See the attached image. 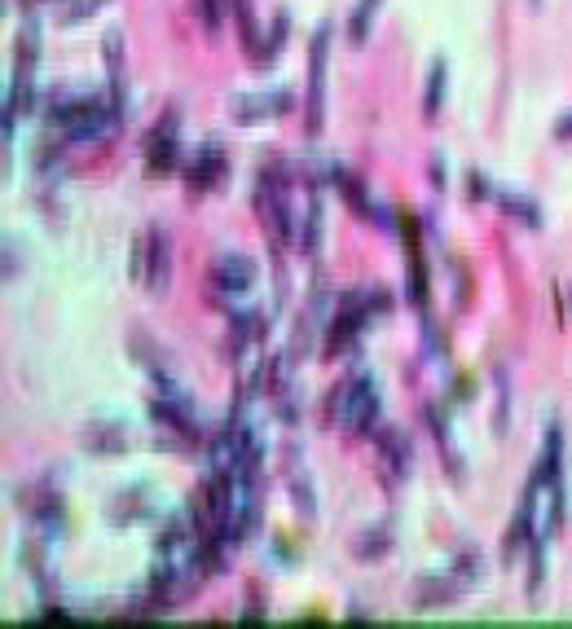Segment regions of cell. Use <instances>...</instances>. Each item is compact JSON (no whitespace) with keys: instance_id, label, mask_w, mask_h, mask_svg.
Here are the masks:
<instances>
[{"instance_id":"cell-24","label":"cell","mask_w":572,"mask_h":629,"mask_svg":"<svg viewBox=\"0 0 572 629\" xmlns=\"http://www.w3.org/2000/svg\"><path fill=\"white\" fill-rule=\"evenodd\" d=\"M392 524H379V528H366L361 533V542H357V559H379V555H388L392 550Z\"/></svg>"},{"instance_id":"cell-5","label":"cell","mask_w":572,"mask_h":629,"mask_svg":"<svg viewBox=\"0 0 572 629\" xmlns=\"http://www.w3.org/2000/svg\"><path fill=\"white\" fill-rule=\"evenodd\" d=\"M330 36L335 27L317 22L313 40H308V88H304V132L317 137L326 124V62H330Z\"/></svg>"},{"instance_id":"cell-18","label":"cell","mask_w":572,"mask_h":629,"mask_svg":"<svg viewBox=\"0 0 572 629\" xmlns=\"http://www.w3.org/2000/svg\"><path fill=\"white\" fill-rule=\"evenodd\" d=\"M493 203H498L511 220H520L524 229H542V207H537V198H528L520 190H493Z\"/></svg>"},{"instance_id":"cell-26","label":"cell","mask_w":572,"mask_h":629,"mask_svg":"<svg viewBox=\"0 0 572 629\" xmlns=\"http://www.w3.org/2000/svg\"><path fill=\"white\" fill-rule=\"evenodd\" d=\"M467 198H471V203H484V198H493V185H489V176H484V172H476V168L467 172Z\"/></svg>"},{"instance_id":"cell-7","label":"cell","mask_w":572,"mask_h":629,"mask_svg":"<svg viewBox=\"0 0 572 629\" xmlns=\"http://www.w3.org/2000/svg\"><path fill=\"white\" fill-rule=\"evenodd\" d=\"M295 93L291 88H260V93H234L229 97V119L234 124H264V119L291 115Z\"/></svg>"},{"instance_id":"cell-13","label":"cell","mask_w":572,"mask_h":629,"mask_svg":"<svg viewBox=\"0 0 572 629\" xmlns=\"http://www.w3.org/2000/svg\"><path fill=\"white\" fill-rule=\"evenodd\" d=\"M401 238H405V256H410V282H405V295H410V304L423 313V322H427V264H423V247H418L414 220H405L401 225Z\"/></svg>"},{"instance_id":"cell-19","label":"cell","mask_w":572,"mask_h":629,"mask_svg":"<svg viewBox=\"0 0 572 629\" xmlns=\"http://www.w3.org/2000/svg\"><path fill=\"white\" fill-rule=\"evenodd\" d=\"M80 445L88 454H124L128 436H124V427H115V423H93V427H84Z\"/></svg>"},{"instance_id":"cell-4","label":"cell","mask_w":572,"mask_h":629,"mask_svg":"<svg viewBox=\"0 0 572 629\" xmlns=\"http://www.w3.org/2000/svg\"><path fill=\"white\" fill-rule=\"evenodd\" d=\"M256 260L242 256V251H220V256L212 260V278H207V286H212V300L220 308H229V313H238V308H247V295L256 291Z\"/></svg>"},{"instance_id":"cell-15","label":"cell","mask_w":572,"mask_h":629,"mask_svg":"<svg viewBox=\"0 0 572 629\" xmlns=\"http://www.w3.org/2000/svg\"><path fill=\"white\" fill-rule=\"evenodd\" d=\"M264 335H269V317L264 313H256V308H238V313H229V352H234V357L251 352Z\"/></svg>"},{"instance_id":"cell-17","label":"cell","mask_w":572,"mask_h":629,"mask_svg":"<svg viewBox=\"0 0 572 629\" xmlns=\"http://www.w3.org/2000/svg\"><path fill=\"white\" fill-rule=\"evenodd\" d=\"M322 229H326V207H322V194H308L304 203V220H300V251L308 260L322 256Z\"/></svg>"},{"instance_id":"cell-20","label":"cell","mask_w":572,"mask_h":629,"mask_svg":"<svg viewBox=\"0 0 572 629\" xmlns=\"http://www.w3.org/2000/svg\"><path fill=\"white\" fill-rule=\"evenodd\" d=\"M445 88H449V62L432 58V66H427V88H423V115L427 119L440 115V106H445Z\"/></svg>"},{"instance_id":"cell-27","label":"cell","mask_w":572,"mask_h":629,"mask_svg":"<svg viewBox=\"0 0 572 629\" xmlns=\"http://www.w3.org/2000/svg\"><path fill=\"white\" fill-rule=\"evenodd\" d=\"M550 137H555V141H572V110H564V115L555 119V128H550Z\"/></svg>"},{"instance_id":"cell-29","label":"cell","mask_w":572,"mask_h":629,"mask_svg":"<svg viewBox=\"0 0 572 629\" xmlns=\"http://www.w3.org/2000/svg\"><path fill=\"white\" fill-rule=\"evenodd\" d=\"M568 300H572V295H568Z\"/></svg>"},{"instance_id":"cell-8","label":"cell","mask_w":572,"mask_h":629,"mask_svg":"<svg viewBox=\"0 0 572 629\" xmlns=\"http://www.w3.org/2000/svg\"><path fill=\"white\" fill-rule=\"evenodd\" d=\"M537 502H542V484L528 476L524 493H520V506H515L511 524H506V537H502V559H506V564H511L515 555H524L528 542H533V533H537Z\"/></svg>"},{"instance_id":"cell-1","label":"cell","mask_w":572,"mask_h":629,"mask_svg":"<svg viewBox=\"0 0 572 629\" xmlns=\"http://www.w3.org/2000/svg\"><path fill=\"white\" fill-rule=\"evenodd\" d=\"M295 168L286 159H269L256 176V216L260 229H269L273 247H300V216L291 203Z\"/></svg>"},{"instance_id":"cell-22","label":"cell","mask_w":572,"mask_h":629,"mask_svg":"<svg viewBox=\"0 0 572 629\" xmlns=\"http://www.w3.org/2000/svg\"><path fill=\"white\" fill-rule=\"evenodd\" d=\"M379 5H383V0H357V5H352L348 44H366L370 40V27H374V18H379Z\"/></svg>"},{"instance_id":"cell-10","label":"cell","mask_w":572,"mask_h":629,"mask_svg":"<svg viewBox=\"0 0 572 629\" xmlns=\"http://www.w3.org/2000/svg\"><path fill=\"white\" fill-rule=\"evenodd\" d=\"M225 172H229V154L220 141H203V146H194V154L185 159V185H190V194L216 190V185L225 181Z\"/></svg>"},{"instance_id":"cell-25","label":"cell","mask_w":572,"mask_h":629,"mask_svg":"<svg viewBox=\"0 0 572 629\" xmlns=\"http://www.w3.org/2000/svg\"><path fill=\"white\" fill-rule=\"evenodd\" d=\"M102 5H110V0H66L62 22H84V18H93Z\"/></svg>"},{"instance_id":"cell-14","label":"cell","mask_w":572,"mask_h":629,"mask_svg":"<svg viewBox=\"0 0 572 629\" xmlns=\"http://www.w3.org/2000/svg\"><path fill=\"white\" fill-rule=\"evenodd\" d=\"M374 445H379V458H383V467H388L392 480L410 476L414 449H410V436H405L401 427H383V432H374Z\"/></svg>"},{"instance_id":"cell-12","label":"cell","mask_w":572,"mask_h":629,"mask_svg":"<svg viewBox=\"0 0 572 629\" xmlns=\"http://www.w3.org/2000/svg\"><path fill=\"white\" fill-rule=\"evenodd\" d=\"M102 58H106V93L115 110L128 119V62H124V31L110 27L102 36Z\"/></svg>"},{"instance_id":"cell-3","label":"cell","mask_w":572,"mask_h":629,"mask_svg":"<svg viewBox=\"0 0 572 629\" xmlns=\"http://www.w3.org/2000/svg\"><path fill=\"white\" fill-rule=\"evenodd\" d=\"M330 423L348 436H374L379 427V383L366 370H352L335 392H330Z\"/></svg>"},{"instance_id":"cell-9","label":"cell","mask_w":572,"mask_h":629,"mask_svg":"<svg viewBox=\"0 0 572 629\" xmlns=\"http://www.w3.org/2000/svg\"><path fill=\"white\" fill-rule=\"evenodd\" d=\"M181 115L176 110H168V115L159 119V124L150 128L146 137V168L150 172H176V163H181Z\"/></svg>"},{"instance_id":"cell-16","label":"cell","mask_w":572,"mask_h":629,"mask_svg":"<svg viewBox=\"0 0 572 629\" xmlns=\"http://www.w3.org/2000/svg\"><path fill=\"white\" fill-rule=\"evenodd\" d=\"M533 480L542 484H555V480H564V427H559V418H550L546 423V440H542V458H537V467H533Z\"/></svg>"},{"instance_id":"cell-28","label":"cell","mask_w":572,"mask_h":629,"mask_svg":"<svg viewBox=\"0 0 572 629\" xmlns=\"http://www.w3.org/2000/svg\"><path fill=\"white\" fill-rule=\"evenodd\" d=\"M528 5H533V9H542V0H528Z\"/></svg>"},{"instance_id":"cell-6","label":"cell","mask_w":572,"mask_h":629,"mask_svg":"<svg viewBox=\"0 0 572 629\" xmlns=\"http://www.w3.org/2000/svg\"><path fill=\"white\" fill-rule=\"evenodd\" d=\"M137 273H146V291L154 300H168V291H172V229L159 225V220L146 229V242H141V256H137Z\"/></svg>"},{"instance_id":"cell-2","label":"cell","mask_w":572,"mask_h":629,"mask_svg":"<svg viewBox=\"0 0 572 629\" xmlns=\"http://www.w3.org/2000/svg\"><path fill=\"white\" fill-rule=\"evenodd\" d=\"M392 308V300L379 291V286H357V291H348L344 300L335 304V313H330V322H326V339H322V348L335 357V352H352V344H357L366 330L379 322L383 313Z\"/></svg>"},{"instance_id":"cell-11","label":"cell","mask_w":572,"mask_h":629,"mask_svg":"<svg viewBox=\"0 0 572 629\" xmlns=\"http://www.w3.org/2000/svg\"><path fill=\"white\" fill-rule=\"evenodd\" d=\"M335 190L344 194V203H348L361 220H370L374 229H383V234H388V229H396V225H392V212L370 194V185H366V181H357V176H352V172L344 168V163H339V172H335Z\"/></svg>"},{"instance_id":"cell-21","label":"cell","mask_w":572,"mask_h":629,"mask_svg":"<svg viewBox=\"0 0 572 629\" xmlns=\"http://www.w3.org/2000/svg\"><path fill=\"white\" fill-rule=\"evenodd\" d=\"M291 502H295V511H300L308 524L317 520V493H313V476L304 471V462H295V467H291Z\"/></svg>"},{"instance_id":"cell-23","label":"cell","mask_w":572,"mask_h":629,"mask_svg":"<svg viewBox=\"0 0 572 629\" xmlns=\"http://www.w3.org/2000/svg\"><path fill=\"white\" fill-rule=\"evenodd\" d=\"M286 31H291V14H286V9H278V14H273L269 36H264V44H269V49H264L260 66H273V62L282 58V49H286Z\"/></svg>"}]
</instances>
